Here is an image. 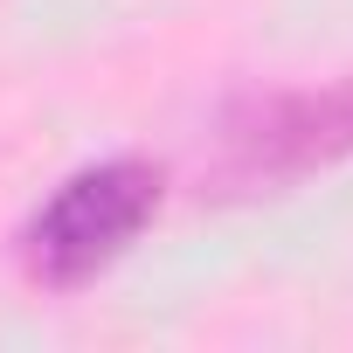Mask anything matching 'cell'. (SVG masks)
Returning <instances> with one entry per match:
<instances>
[{
	"instance_id": "obj_1",
	"label": "cell",
	"mask_w": 353,
	"mask_h": 353,
	"mask_svg": "<svg viewBox=\"0 0 353 353\" xmlns=\"http://www.w3.org/2000/svg\"><path fill=\"white\" fill-rule=\"evenodd\" d=\"M159 201H166V173L152 159H139V152L90 159V166L63 173L21 222V270L42 291H83L118 256H132V243L152 229Z\"/></svg>"
},
{
	"instance_id": "obj_2",
	"label": "cell",
	"mask_w": 353,
	"mask_h": 353,
	"mask_svg": "<svg viewBox=\"0 0 353 353\" xmlns=\"http://www.w3.org/2000/svg\"><path fill=\"white\" fill-rule=\"evenodd\" d=\"M346 152H353V83L270 90V97H243L215 125V181L229 194H263Z\"/></svg>"
}]
</instances>
